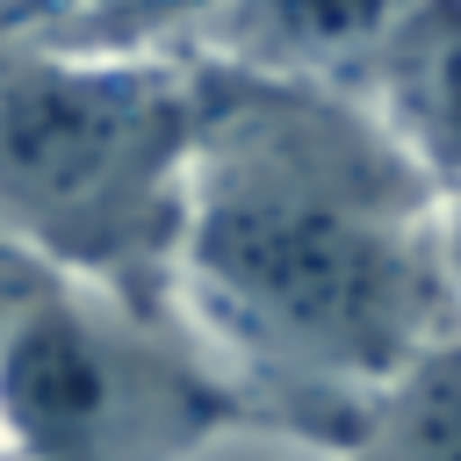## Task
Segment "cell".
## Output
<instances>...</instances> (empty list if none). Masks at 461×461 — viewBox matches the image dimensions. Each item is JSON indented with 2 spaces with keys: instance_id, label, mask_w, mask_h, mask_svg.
I'll list each match as a JSON object with an SVG mask.
<instances>
[{
  "instance_id": "cell-1",
  "label": "cell",
  "mask_w": 461,
  "mask_h": 461,
  "mask_svg": "<svg viewBox=\"0 0 461 461\" xmlns=\"http://www.w3.org/2000/svg\"><path fill=\"white\" fill-rule=\"evenodd\" d=\"M194 108L173 303L288 447L339 461L367 396L461 331L447 187L339 86L194 58Z\"/></svg>"
},
{
  "instance_id": "cell-2",
  "label": "cell",
  "mask_w": 461,
  "mask_h": 461,
  "mask_svg": "<svg viewBox=\"0 0 461 461\" xmlns=\"http://www.w3.org/2000/svg\"><path fill=\"white\" fill-rule=\"evenodd\" d=\"M194 58L0 36V216L72 281L173 303L194 166Z\"/></svg>"
},
{
  "instance_id": "cell-3",
  "label": "cell",
  "mask_w": 461,
  "mask_h": 461,
  "mask_svg": "<svg viewBox=\"0 0 461 461\" xmlns=\"http://www.w3.org/2000/svg\"><path fill=\"white\" fill-rule=\"evenodd\" d=\"M238 432L288 439L281 411L180 303H137L65 274L0 346L7 461H202Z\"/></svg>"
},
{
  "instance_id": "cell-4",
  "label": "cell",
  "mask_w": 461,
  "mask_h": 461,
  "mask_svg": "<svg viewBox=\"0 0 461 461\" xmlns=\"http://www.w3.org/2000/svg\"><path fill=\"white\" fill-rule=\"evenodd\" d=\"M411 0H223L187 58H223L274 79H310L367 101V79Z\"/></svg>"
},
{
  "instance_id": "cell-5",
  "label": "cell",
  "mask_w": 461,
  "mask_h": 461,
  "mask_svg": "<svg viewBox=\"0 0 461 461\" xmlns=\"http://www.w3.org/2000/svg\"><path fill=\"white\" fill-rule=\"evenodd\" d=\"M367 108L439 187H461V0H411L367 79Z\"/></svg>"
},
{
  "instance_id": "cell-6",
  "label": "cell",
  "mask_w": 461,
  "mask_h": 461,
  "mask_svg": "<svg viewBox=\"0 0 461 461\" xmlns=\"http://www.w3.org/2000/svg\"><path fill=\"white\" fill-rule=\"evenodd\" d=\"M339 461H461V331L367 396L360 439Z\"/></svg>"
},
{
  "instance_id": "cell-7",
  "label": "cell",
  "mask_w": 461,
  "mask_h": 461,
  "mask_svg": "<svg viewBox=\"0 0 461 461\" xmlns=\"http://www.w3.org/2000/svg\"><path fill=\"white\" fill-rule=\"evenodd\" d=\"M223 0H58L43 36L94 43V50H194Z\"/></svg>"
},
{
  "instance_id": "cell-8",
  "label": "cell",
  "mask_w": 461,
  "mask_h": 461,
  "mask_svg": "<svg viewBox=\"0 0 461 461\" xmlns=\"http://www.w3.org/2000/svg\"><path fill=\"white\" fill-rule=\"evenodd\" d=\"M58 281H65V267H50V259L0 216V346H7V331H14Z\"/></svg>"
},
{
  "instance_id": "cell-9",
  "label": "cell",
  "mask_w": 461,
  "mask_h": 461,
  "mask_svg": "<svg viewBox=\"0 0 461 461\" xmlns=\"http://www.w3.org/2000/svg\"><path fill=\"white\" fill-rule=\"evenodd\" d=\"M50 7H58V0H0V36H7V29H43Z\"/></svg>"
},
{
  "instance_id": "cell-10",
  "label": "cell",
  "mask_w": 461,
  "mask_h": 461,
  "mask_svg": "<svg viewBox=\"0 0 461 461\" xmlns=\"http://www.w3.org/2000/svg\"><path fill=\"white\" fill-rule=\"evenodd\" d=\"M447 259H454V281H461V187H447Z\"/></svg>"
},
{
  "instance_id": "cell-11",
  "label": "cell",
  "mask_w": 461,
  "mask_h": 461,
  "mask_svg": "<svg viewBox=\"0 0 461 461\" xmlns=\"http://www.w3.org/2000/svg\"><path fill=\"white\" fill-rule=\"evenodd\" d=\"M0 461H7V447H0Z\"/></svg>"
}]
</instances>
